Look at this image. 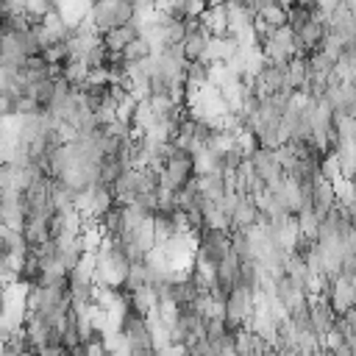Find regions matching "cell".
Wrapping results in <instances>:
<instances>
[{"label":"cell","mask_w":356,"mask_h":356,"mask_svg":"<svg viewBox=\"0 0 356 356\" xmlns=\"http://www.w3.org/2000/svg\"><path fill=\"white\" fill-rule=\"evenodd\" d=\"M197 184H200V192H203L211 203H222L225 195H228L225 172H197Z\"/></svg>","instance_id":"5"},{"label":"cell","mask_w":356,"mask_h":356,"mask_svg":"<svg viewBox=\"0 0 356 356\" xmlns=\"http://www.w3.org/2000/svg\"><path fill=\"white\" fill-rule=\"evenodd\" d=\"M103 36V44L111 50V53H122L128 44H134L139 36H142V28L136 25V19L134 22H128V25H120V28H114V31H108V33H100Z\"/></svg>","instance_id":"4"},{"label":"cell","mask_w":356,"mask_h":356,"mask_svg":"<svg viewBox=\"0 0 356 356\" xmlns=\"http://www.w3.org/2000/svg\"><path fill=\"white\" fill-rule=\"evenodd\" d=\"M209 42H211V33H209V31L189 33V36L184 39V56H186V61H189V64H195V61H206Z\"/></svg>","instance_id":"6"},{"label":"cell","mask_w":356,"mask_h":356,"mask_svg":"<svg viewBox=\"0 0 356 356\" xmlns=\"http://www.w3.org/2000/svg\"><path fill=\"white\" fill-rule=\"evenodd\" d=\"M134 17H136L134 3H125V0H111V3H95L92 6V22H95L97 33H108L120 25H128V22H134Z\"/></svg>","instance_id":"2"},{"label":"cell","mask_w":356,"mask_h":356,"mask_svg":"<svg viewBox=\"0 0 356 356\" xmlns=\"http://www.w3.org/2000/svg\"><path fill=\"white\" fill-rule=\"evenodd\" d=\"M197 248H200L197 261L206 264L209 270H214V267H220L231 256V231H225V228H209V231H203L197 236Z\"/></svg>","instance_id":"1"},{"label":"cell","mask_w":356,"mask_h":356,"mask_svg":"<svg viewBox=\"0 0 356 356\" xmlns=\"http://www.w3.org/2000/svg\"><path fill=\"white\" fill-rule=\"evenodd\" d=\"M284 81H286V70L264 61V67L253 75V89L259 97H273V95L284 92Z\"/></svg>","instance_id":"3"}]
</instances>
